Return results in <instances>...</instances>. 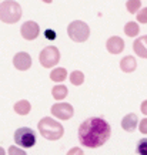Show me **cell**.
I'll return each mask as SVG.
<instances>
[{"mask_svg": "<svg viewBox=\"0 0 147 155\" xmlns=\"http://www.w3.org/2000/svg\"><path fill=\"white\" fill-rule=\"evenodd\" d=\"M110 135L111 127L104 118H87L79 127V141L86 148H99L107 142Z\"/></svg>", "mask_w": 147, "mask_h": 155, "instance_id": "cell-1", "label": "cell"}, {"mask_svg": "<svg viewBox=\"0 0 147 155\" xmlns=\"http://www.w3.org/2000/svg\"><path fill=\"white\" fill-rule=\"evenodd\" d=\"M37 127L40 134L49 141H57L64 134V128H63L62 124L50 117H44L43 120H40Z\"/></svg>", "mask_w": 147, "mask_h": 155, "instance_id": "cell-2", "label": "cell"}, {"mask_svg": "<svg viewBox=\"0 0 147 155\" xmlns=\"http://www.w3.org/2000/svg\"><path fill=\"white\" fill-rule=\"evenodd\" d=\"M22 17V7L14 0H5L0 3V20L6 24L17 23Z\"/></svg>", "mask_w": 147, "mask_h": 155, "instance_id": "cell-3", "label": "cell"}, {"mask_svg": "<svg viewBox=\"0 0 147 155\" xmlns=\"http://www.w3.org/2000/svg\"><path fill=\"white\" fill-rule=\"evenodd\" d=\"M67 34H69V37H70L73 41L83 43L90 36V28H89V24H86L84 21L74 20V21H71V23L69 24Z\"/></svg>", "mask_w": 147, "mask_h": 155, "instance_id": "cell-4", "label": "cell"}, {"mask_svg": "<svg viewBox=\"0 0 147 155\" xmlns=\"http://www.w3.org/2000/svg\"><path fill=\"white\" fill-rule=\"evenodd\" d=\"M39 61L44 68H52L60 61V51L54 46L44 47L39 54Z\"/></svg>", "mask_w": 147, "mask_h": 155, "instance_id": "cell-5", "label": "cell"}, {"mask_svg": "<svg viewBox=\"0 0 147 155\" xmlns=\"http://www.w3.org/2000/svg\"><path fill=\"white\" fill-rule=\"evenodd\" d=\"M14 142L22 148H32L36 144V132L32 128L20 127L14 132Z\"/></svg>", "mask_w": 147, "mask_h": 155, "instance_id": "cell-6", "label": "cell"}, {"mask_svg": "<svg viewBox=\"0 0 147 155\" xmlns=\"http://www.w3.org/2000/svg\"><path fill=\"white\" fill-rule=\"evenodd\" d=\"M52 115H54V118H59V120H70L74 114V110L71 107V104L67 103H57L53 104L52 108Z\"/></svg>", "mask_w": 147, "mask_h": 155, "instance_id": "cell-7", "label": "cell"}, {"mask_svg": "<svg viewBox=\"0 0 147 155\" xmlns=\"http://www.w3.org/2000/svg\"><path fill=\"white\" fill-rule=\"evenodd\" d=\"M20 33H22V36H23L24 40L32 41V40H36L37 36L40 34V27H39V24L36 23V21L29 20V21H26V23L22 26Z\"/></svg>", "mask_w": 147, "mask_h": 155, "instance_id": "cell-8", "label": "cell"}, {"mask_svg": "<svg viewBox=\"0 0 147 155\" xmlns=\"http://www.w3.org/2000/svg\"><path fill=\"white\" fill-rule=\"evenodd\" d=\"M13 66L20 71H26L32 67V57L26 51H20L13 57Z\"/></svg>", "mask_w": 147, "mask_h": 155, "instance_id": "cell-9", "label": "cell"}, {"mask_svg": "<svg viewBox=\"0 0 147 155\" xmlns=\"http://www.w3.org/2000/svg\"><path fill=\"white\" fill-rule=\"evenodd\" d=\"M106 48L107 51L111 53V54H120V53L124 50V41L121 37H117V36H113L110 37L106 43Z\"/></svg>", "mask_w": 147, "mask_h": 155, "instance_id": "cell-10", "label": "cell"}, {"mask_svg": "<svg viewBox=\"0 0 147 155\" xmlns=\"http://www.w3.org/2000/svg\"><path fill=\"white\" fill-rule=\"evenodd\" d=\"M133 50L140 58H147V36H140L134 40Z\"/></svg>", "mask_w": 147, "mask_h": 155, "instance_id": "cell-11", "label": "cell"}, {"mask_svg": "<svg viewBox=\"0 0 147 155\" xmlns=\"http://www.w3.org/2000/svg\"><path fill=\"white\" fill-rule=\"evenodd\" d=\"M138 125V117L134 113L127 114L126 117L121 120V127H123L124 131L127 132H133Z\"/></svg>", "mask_w": 147, "mask_h": 155, "instance_id": "cell-12", "label": "cell"}, {"mask_svg": "<svg viewBox=\"0 0 147 155\" xmlns=\"http://www.w3.org/2000/svg\"><path fill=\"white\" fill-rule=\"evenodd\" d=\"M137 67V61L133 56H126L121 58L120 61V68L124 71V73H133Z\"/></svg>", "mask_w": 147, "mask_h": 155, "instance_id": "cell-13", "label": "cell"}, {"mask_svg": "<svg viewBox=\"0 0 147 155\" xmlns=\"http://www.w3.org/2000/svg\"><path fill=\"white\" fill-rule=\"evenodd\" d=\"M30 110H32V105H30L27 100H20V101L14 104V111L19 115H27L30 113Z\"/></svg>", "mask_w": 147, "mask_h": 155, "instance_id": "cell-14", "label": "cell"}, {"mask_svg": "<svg viewBox=\"0 0 147 155\" xmlns=\"http://www.w3.org/2000/svg\"><path fill=\"white\" fill-rule=\"evenodd\" d=\"M52 94H53V97H54V100H57V101H62L63 98H66V97H67V94H69V90H67L66 85L59 84V85H54V87H53Z\"/></svg>", "mask_w": 147, "mask_h": 155, "instance_id": "cell-15", "label": "cell"}, {"mask_svg": "<svg viewBox=\"0 0 147 155\" xmlns=\"http://www.w3.org/2000/svg\"><path fill=\"white\" fill-rule=\"evenodd\" d=\"M66 77H67V70L63 68V67H57V68L52 70V73H50V78H52L53 81H56V83L64 81Z\"/></svg>", "mask_w": 147, "mask_h": 155, "instance_id": "cell-16", "label": "cell"}, {"mask_svg": "<svg viewBox=\"0 0 147 155\" xmlns=\"http://www.w3.org/2000/svg\"><path fill=\"white\" fill-rule=\"evenodd\" d=\"M138 31H140V27H138V24L134 23V21H128V23L124 26V33H126V36H128V37H136L138 34Z\"/></svg>", "mask_w": 147, "mask_h": 155, "instance_id": "cell-17", "label": "cell"}, {"mask_svg": "<svg viewBox=\"0 0 147 155\" xmlns=\"http://www.w3.org/2000/svg\"><path fill=\"white\" fill-rule=\"evenodd\" d=\"M70 81H71V84L73 85H81L83 84V81H84V74L79 70L73 71V73L70 74Z\"/></svg>", "mask_w": 147, "mask_h": 155, "instance_id": "cell-18", "label": "cell"}, {"mask_svg": "<svg viewBox=\"0 0 147 155\" xmlns=\"http://www.w3.org/2000/svg\"><path fill=\"white\" fill-rule=\"evenodd\" d=\"M126 7H127V12L128 13H137L140 7H142V2L140 0H127V3H126Z\"/></svg>", "mask_w": 147, "mask_h": 155, "instance_id": "cell-19", "label": "cell"}, {"mask_svg": "<svg viewBox=\"0 0 147 155\" xmlns=\"http://www.w3.org/2000/svg\"><path fill=\"white\" fill-rule=\"evenodd\" d=\"M136 152H137L138 155H147V138H142V140L137 142Z\"/></svg>", "mask_w": 147, "mask_h": 155, "instance_id": "cell-20", "label": "cell"}, {"mask_svg": "<svg viewBox=\"0 0 147 155\" xmlns=\"http://www.w3.org/2000/svg\"><path fill=\"white\" fill-rule=\"evenodd\" d=\"M137 21L143 24H147V7L144 9H140L137 12Z\"/></svg>", "mask_w": 147, "mask_h": 155, "instance_id": "cell-21", "label": "cell"}, {"mask_svg": "<svg viewBox=\"0 0 147 155\" xmlns=\"http://www.w3.org/2000/svg\"><path fill=\"white\" fill-rule=\"evenodd\" d=\"M9 155H27V154H26V151L20 150L19 147L12 145V147H9Z\"/></svg>", "mask_w": 147, "mask_h": 155, "instance_id": "cell-22", "label": "cell"}, {"mask_svg": "<svg viewBox=\"0 0 147 155\" xmlns=\"http://www.w3.org/2000/svg\"><path fill=\"white\" fill-rule=\"evenodd\" d=\"M137 127L142 134H147V118H144V120H142V121L138 122Z\"/></svg>", "mask_w": 147, "mask_h": 155, "instance_id": "cell-23", "label": "cell"}, {"mask_svg": "<svg viewBox=\"0 0 147 155\" xmlns=\"http://www.w3.org/2000/svg\"><path fill=\"white\" fill-rule=\"evenodd\" d=\"M44 36H46V38H47V40H54V38L57 37L56 31H53V30H50V28H47V30L44 31Z\"/></svg>", "mask_w": 147, "mask_h": 155, "instance_id": "cell-24", "label": "cell"}, {"mask_svg": "<svg viewBox=\"0 0 147 155\" xmlns=\"http://www.w3.org/2000/svg\"><path fill=\"white\" fill-rule=\"evenodd\" d=\"M66 155H84V154H83V151H81L80 148H77V147H74V148H71V150H69V152H67Z\"/></svg>", "mask_w": 147, "mask_h": 155, "instance_id": "cell-25", "label": "cell"}, {"mask_svg": "<svg viewBox=\"0 0 147 155\" xmlns=\"http://www.w3.org/2000/svg\"><path fill=\"white\" fill-rule=\"evenodd\" d=\"M140 110H142V113L144 114V115H147V100H144L142 103V107H140Z\"/></svg>", "mask_w": 147, "mask_h": 155, "instance_id": "cell-26", "label": "cell"}, {"mask_svg": "<svg viewBox=\"0 0 147 155\" xmlns=\"http://www.w3.org/2000/svg\"><path fill=\"white\" fill-rule=\"evenodd\" d=\"M0 155H6V151L3 150V148H2V147H0Z\"/></svg>", "mask_w": 147, "mask_h": 155, "instance_id": "cell-27", "label": "cell"}, {"mask_svg": "<svg viewBox=\"0 0 147 155\" xmlns=\"http://www.w3.org/2000/svg\"><path fill=\"white\" fill-rule=\"evenodd\" d=\"M43 2H44V3H52L53 0H43Z\"/></svg>", "mask_w": 147, "mask_h": 155, "instance_id": "cell-28", "label": "cell"}]
</instances>
